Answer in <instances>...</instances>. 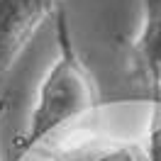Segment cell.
I'll return each mask as SVG.
<instances>
[{
    "instance_id": "1",
    "label": "cell",
    "mask_w": 161,
    "mask_h": 161,
    "mask_svg": "<svg viewBox=\"0 0 161 161\" xmlns=\"http://www.w3.org/2000/svg\"><path fill=\"white\" fill-rule=\"evenodd\" d=\"M51 20H54L56 56L49 64V69L37 88L27 127L12 139L10 161H22L51 134L66 130L76 122L88 120L100 105L95 80L73 47L64 5L54 12Z\"/></svg>"
},
{
    "instance_id": "2",
    "label": "cell",
    "mask_w": 161,
    "mask_h": 161,
    "mask_svg": "<svg viewBox=\"0 0 161 161\" xmlns=\"http://www.w3.org/2000/svg\"><path fill=\"white\" fill-rule=\"evenodd\" d=\"M32 154L44 161H147L142 142L117 137L88 120L51 134Z\"/></svg>"
},
{
    "instance_id": "3",
    "label": "cell",
    "mask_w": 161,
    "mask_h": 161,
    "mask_svg": "<svg viewBox=\"0 0 161 161\" xmlns=\"http://www.w3.org/2000/svg\"><path fill=\"white\" fill-rule=\"evenodd\" d=\"M59 8L61 0H0V78L12 71L39 27Z\"/></svg>"
},
{
    "instance_id": "4",
    "label": "cell",
    "mask_w": 161,
    "mask_h": 161,
    "mask_svg": "<svg viewBox=\"0 0 161 161\" xmlns=\"http://www.w3.org/2000/svg\"><path fill=\"white\" fill-rule=\"evenodd\" d=\"M130 83L147 98H161V0H142V27L127 49Z\"/></svg>"
},
{
    "instance_id": "5",
    "label": "cell",
    "mask_w": 161,
    "mask_h": 161,
    "mask_svg": "<svg viewBox=\"0 0 161 161\" xmlns=\"http://www.w3.org/2000/svg\"><path fill=\"white\" fill-rule=\"evenodd\" d=\"M142 149L147 161H161V98L149 100V117L144 127Z\"/></svg>"
},
{
    "instance_id": "6",
    "label": "cell",
    "mask_w": 161,
    "mask_h": 161,
    "mask_svg": "<svg viewBox=\"0 0 161 161\" xmlns=\"http://www.w3.org/2000/svg\"><path fill=\"white\" fill-rule=\"evenodd\" d=\"M8 95H0V161H5L3 156V120H5V112H8Z\"/></svg>"
}]
</instances>
